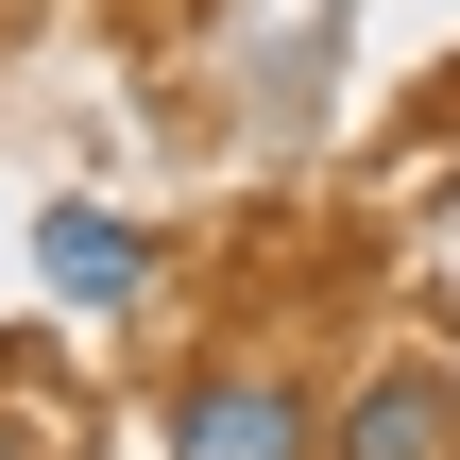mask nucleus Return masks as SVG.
Wrapping results in <instances>:
<instances>
[{"mask_svg": "<svg viewBox=\"0 0 460 460\" xmlns=\"http://www.w3.org/2000/svg\"><path fill=\"white\" fill-rule=\"evenodd\" d=\"M34 273H51L68 307H137V290H154V239H137L119 205H51V222H34Z\"/></svg>", "mask_w": 460, "mask_h": 460, "instance_id": "obj_3", "label": "nucleus"}, {"mask_svg": "<svg viewBox=\"0 0 460 460\" xmlns=\"http://www.w3.org/2000/svg\"><path fill=\"white\" fill-rule=\"evenodd\" d=\"M171 460H324V410L290 358H188L171 376Z\"/></svg>", "mask_w": 460, "mask_h": 460, "instance_id": "obj_1", "label": "nucleus"}, {"mask_svg": "<svg viewBox=\"0 0 460 460\" xmlns=\"http://www.w3.org/2000/svg\"><path fill=\"white\" fill-rule=\"evenodd\" d=\"M0 460H51V444H34V427H17V410H0Z\"/></svg>", "mask_w": 460, "mask_h": 460, "instance_id": "obj_4", "label": "nucleus"}, {"mask_svg": "<svg viewBox=\"0 0 460 460\" xmlns=\"http://www.w3.org/2000/svg\"><path fill=\"white\" fill-rule=\"evenodd\" d=\"M324 460H460V393H444V358H376V376L341 393Z\"/></svg>", "mask_w": 460, "mask_h": 460, "instance_id": "obj_2", "label": "nucleus"}]
</instances>
